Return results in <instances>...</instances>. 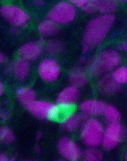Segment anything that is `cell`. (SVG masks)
Instances as JSON below:
<instances>
[{"label":"cell","instance_id":"obj_1","mask_svg":"<svg viewBox=\"0 0 127 161\" xmlns=\"http://www.w3.org/2000/svg\"><path fill=\"white\" fill-rule=\"evenodd\" d=\"M115 21V17L113 14L101 15L90 20L83 37L82 52L85 53L97 47L105 39Z\"/></svg>","mask_w":127,"mask_h":161},{"label":"cell","instance_id":"obj_2","mask_svg":"<svg viewBox=\"0 0 127 161\" xmlns=\"http://www.w3.org/2000/svg\"><path fill=\"white\" fill-rule=\"evenodd\" d=\"M104 128L102 122L90 117L83 122L80 136L83 144L88 147H97L102 145Z\"/></svg>","mask_w":127,"mask_h":161},{"label":"cell","instance_id":"obj_3","mask_svg":"<svg viewBox=\"0 0 127 161\" xmlns=\"http://www.w3.org/2000/svg\"><path fill=\"white\" fill-rule=\"evenodd\" d=\"M126 137V130L121 124H108L103 132L102 146L106 151L112 150L121 144Z\"/></svg>","mask_w":127,"mask_h":161},{"label":"cell","instance_id":"obj_4","mask_svg":"<svg viewBox=\"0 0 127 161\" xmlns=\"http://www.w3.org/2000/svg\"><path fill=\"white\" fill-rule=\"evenodd\" d=\"M76 14L75 6L70 2H61L50 10L48 19L58 25H67L75 19Z\"/></svg>","mask_w":127,"mask_h":161},{"label":"cell","instance_id":"obj_5","mask_svg":"<svg viewBox=\"0 0 127 161\" xmlns=\"http://www.w3.org/2000/svg\"><path fill=\"white\" fill-rule=\"evenodd\" d=\"M30 113L42 120L55 119L59 115V106L46 101H35L27 106Z\"/></svg>","mask_w":127,"mask_h":161},{"label":"cell","instance_id":"obj_6","mask_svg":"<svg viewBox=\"0 0 127 161\" xmlns=\"http://www.w3.org/2000/svg\"><path fill=\"white\" fill-rule=\"evenodd\" d=\"M2 16L13 26L24 27L27 25L30 16L21 8L13 5H4L0 9Z\"/></svg>","mask_w":127,"mask_h":161},{"label":"cell","instance_id":"obj_7","mask_svg":"<svg viewBox=\"0 0 127 161\" xmlns=\"http://www.w3.org/2000/svg\"><path fill=\"white\" fill-rule=\"evenodd\" d=\"M97 60L103 73L109 72L114 71L121 64L122 56L117 50L108 49L100 53Z\"/></svg>","mask_w":127,"mask_h":161},{"label":"cell","instance_id":"obj_8","mask_svg":"<svg viewBox=\"0 0 127 161\" xmlns=\"http://www.w3.org/2000/svg\"><path fill=\"white\" fill-rule=\"evenodd\" d=\"M57 147L59 153L66 160L76 161L82 156L79 146L68 137H63L60 139Z\"/></svg>","mask_w":127,"mask_h":161},{"label":"cell","instance_id":"obj_9","mask_svg":"<svg viewBox=\"0 0 127 161\" xmlns=\"http://www.w3.org/2000/svg\"><path fill=\"white\" fill-rule=\"evenodd\" d=\"M38 73L41 79L45 81L53 82L59 77L61 68L56 60L53 58H45L40 63Z\"/></svg>","mask_w":127,"mask_h":161},{"label":"cell","instance_id":"obj_10","mask_svg":"<svg viewBox=\"0 0 127 161\" xmlns=\"http://www.w3.org/2000/svg\"><path fill=\"white\" fill-rule=\"evenodd\" d=\"M80 92L79 88L71 86L64 88L58 94L56 103L62 108H69L78 102Z\"/></svg>","mask_w":127,"mask_h":161},{"label":"cell","instance_id":"obj_11","mask_svg":"<svg viewBox=\"0 0 127 161\" xmlns=\"http://www.w3.org/2000/svg\"><path fill=\"white\" fill-rule=\"evenodd\" d=\"M99 92L103 95L113 96L122 92V85L113 79L112 75H106L99 79L97 83Z\"/></svg>","mask_w":127,"mask_h":161},{"label":"cell","instance_id":"obj_12","mask_svg":"<svg viewBox=\"0 0 127 161\" xmlns=\"http://www.w3.org/2000/svg\"><path fill=\"white\" fill-rule=\"evenodd\" d=\"M42 53V45L38 42H26L19 49V55L22 58L28 60L29 62L38 59Z\"/></svg>","mask_w":127,"mask_h":161},{"label":"cell","instance_id":"obj_13","mask_svg":"<svg viewBox=\"0 0 127 161\" xmlns=\"http://www.w3.org/2000/svg\"><path fill=\"white\" fill-rule=\"evenodd\" d=\"M106 106V103L101 100L88 99L80 103L79 110L90 116H98L103 114Z\"/></svg>","mask_w":127,"mask_h":161},{"label":"cell","instance_id":"obj_14","mask_svg":"<svg viewBox=\"0 0 127 161\" xmlns=\"http://www.w3.org/2000/svg\"><path fill=\"white\" fill-rule=\"evenodd\" d=\"M70 84L76 88H83L88 83V76L86 72L81 67H75L73 68L69 75Z\"/></svg>","mask_w":127,"mask_h":161},{"label":"cell","instance_id":"obj_15","mask_svg":"<svg viewBox=\"0 0 127 161\" xmlns=\"http://www.w3.org/2000/svg\"><path fill=\"white\" fill-rule=\"evenodd\" d=\"M30 63L28 60L22 58H18L13 63V74L17 79L19 80H25L30 72Z\"/></svg>","mask_w":127,"mask_h":161},{"label":"cell","instance_id":"obj_16","mask_svg":"<svg viewBox=\"0 0 127 161\" xmlns=\"http://www.w3.org/2000/svg\"><path fill=\"white\" fill-rule=\"evenodd\" d=\"M16 97L21 105L28 106L36 101V94L34 90L29 87H22L17 91Z\"/></svg>","mask_w":127,"mask_h":161},{"label":"cell","instance_id":"obj_17","mask_svg":"<svg viewBox=\"0 0 127 161\" xmlns=\"http://www.w3.org/2000/svg\"><path fill=\"white\" fill-rule=\"evenodd\" d=\"M60 31L58 24L50 19H45L38 25V32L43 37H52L57 35Z\"/></svg>","mask_w":127,"mask_h":161},{"label":"cell","instance_id":"obj_18","mask_svg":"<svg viewBox=\"0 0 127 161\" xmlns=\"http://www.w3.org/2000/svg\"><path fill=\"white\" fill-rule=\"evenodd\" d=\"M81 122L79 115L72 113L64 118L61 122V126L63 130L66 132H74L79 128Z\"/></svg>","mask_w":127,"mask_h":161},{"label":"cell","instance_id":"obj_19","mask_svg":"<svg viewBox=\"0 0 127 161\" xmlns=\"http://www.w3.org/2000/svg\"><path fill=\"white\" fill-rule=\"evenodd\" d=\"M103 114L106 122L108 124L119 123L121 121V113L118 108L112 104H106Z\"/></svg>","mask_w":127,"mask_h":161},{"label":"cell","instance_id":"obj_20","mask_svg":"<svg viewBox=\"0 0 127 161\" xmlns=\"http://www.w3.org/2000/svg\"><path fill=\"white\" fill-rule=\"evenodd\" d=\"M45 49L49 55L57 56L63 53L64 50V44L59 40L51 39L47 43Z\"/></svg>","mask_w":127,"mask_h":161},{"label":"cell","instance_id":"obj_21","mask_svg":"<svg viewBox=\"0 0 127 161\" xmlns=\"http://www.w3.org/2000/svg\"><path fill=\"white\" fill-rule=\"evenodd\" d=\"M103 153L97 147H88L83 153V160L87 161H100L103 159Z\"/></svg>","mask_w":127,"mask_h":161},{"label":"cell","instance_id":"obj_22","mask_svg":"<svg viewBox=\"0 0 127 161\" xmlns=\"http://www.w3.org/2000/svg\"><path fill=\"white\" fill-rule=\"evenodd\" d=\"M119 3L115 0H103L101 2L99 11L102 15L112 14L118 10Z\"/></svg>","mask_w":127,"mask_h":161},{"label":"cell","instance_id":"obj_23","mask_svg":"<svg viewBox=\"0 0 127 161\" xmlns=\"http://www.w3.org/2000/svg\"><path fill=\"white\" fill-rule=\"evenodd\" d=\"M87 68H88V72L92 76L97 77L103 74L99 67L97 56L90 57L87 63Z\"/></svg>","mask_w":127,"mask_h":161},{"label":"cell","instance_id":"obj_24","mask_svg":"<svg viewBox=\"0 0 127 161\" xmlns=\"http://www.w3.org/2000/svg\"><path fill=\"white\" fill-rule=\"evenodd\" d=\"M113 79L120 85L127 83V67L119 66L111 74Z\"/></svg>","mask_w":127,"mask_h":161},{"label":"cell","instance_id":"obj_25","mask_svg":"<svg viewBox=\"0 0 127 161\" xmlns=\"http://www.w3.org/2000/svg\"><path fill=\"white\" fill-rule=\"evenodd\" d=\"M15 134L13 130L7 126L0 128V140L4 144H11L15 141Z\"/></svg>","mask_w":127,"mask_h":161},{"label":"cell","instance_id":"obj_26","mask_svg":"<svg viewBox=\"0 0 127 161\" xmlns=\"http://www.w3.org/2000/svg\"><path fill=\"white\" fill-rule=\"evenodd\" d=\"M101 2L99 0H90L87 4L82 8L83 11L86 14H94L98 12L101 6Z\"/></svg>","mask_w":127,"mask_h":161},{"label":"cell","instance_id":"obj_27","mask_svg":"<svg viewBox=\"0 0 127 161\" xmlns=\"http://www.w3.org/2000/svg\"><path fill=\"white\" fill-rule=\"evenodd\" d=\"M69 2L72 4L76 6V7L83 8L84 7V6L87 4L88 1L87 0H71Z\"/></svg>","mask_w":127,"mask_h":161},{"label":"cell","instance_id":"obj_28","mask_svg":"<svg viewBox=\"0 0 127 161\" xmlns=\"http://www.w3.org/2000/svg\"><path fill=\"white\" fill-rule=\"evenodd\" d=\"M118 49L119 51L127 52V41H122L118 45Z\"/></svg>","mask_w":127,"mask_h":161},{"label":"cell","instance_id":"obj_29","mask_svg":"<svg viewBox=\"0 0 127 161\" xmlns=\"http://www.w3.org/2000/svg\"><path fill=\"white\" fill-rule=\"evenodd\" d=\"M79 116H80V118H81V121H83V122H85V121L88 120V119L90 118V117H91V116H90L89 115H88V114H86L84 113H81V114H80Z\"/></svg>","mask_w":127,"mask_h":161},{"label":"cell","instance_id":"obj_30","mask_svg":"<svg viewBox=\"0 0 127 161\" xmlns=\"http://www.w3.org/2000/svg\"><path fill=\"white\" fill-rule=\"evenodd\" d=\"M10 31H11V33H12L13 35H18L19 32H20V31H19V27H16V26H13V27L11 29V30H10Z\"/></svg>","mask_w":127,"mask_h":161},{"label":"cell","instance_id":"obj_31","mask_svg":"<svg viewBox=\"0 0 127 161\" xmlns=\"http://www.w3.org/2000/svg\"><path fill=\"white\" fill-rule=\"evenodd\" d=\"M6 62H7V57H6L4 53H0V63L4 64V63H6Z\"/></svg>","mask_w":127,"mask_h":161},{"label":"cell","instance_id":"obj_32","mask_svg":"<svg viewBox=\"0 0 127 161\" xmlns=\"http://www.w3.org/2000/svg\"><path fill=\"white\" fill-rule=\"evenodd\" d=\"M13 71V64H8L6 66L5 72L6 73H10Z\"/></svg>","mask_w":127,"mask_h":161},{"label":"cell","instance_id":"obj_33","mask_svg":"<svg viewBox=\"0 0 127 161\" xmlns=\"http://www.w3.org/2000/svg\"><path fill=\"white\" fill-rule=\"evenodd\" d=\"M8 160V157L4 153H1L0 154V160L1 161H7Z\"/></svg>","mask_w":127,"mask_h":161},{"label":"cell","instance_id":"obj_34","mask_svg":"<svg viewBox=\"0 0 127 161\" xmlns=\"http://www.w3.org/2000/svg\"><path fill=\"white\" fill-rule=\"evenodd\" d=\"M8 113L5 112V111H1V118L3 119V120H6L8 119Z\"/></svg>","mask_w":127,"mask_h":161},{"label":"cell","instance_id":"obj_35","mask_svg":"<svg viewBox=\"0 0 127 161\" xmlns=\"http://www.w3.org/2000/svg\"><path fill=\"white\" fill-rule=\"evenodd\" d=\"M34 4L36 6H42L43 5L45 4V2H44V1H42V0H36V1L34 2Z\"/></svg>","mask_w":127,"mask_h":161},{"label":"cell","instance_id":"obj_36","mask_svg":"<svg viewBox=\"0 0 127 161\" xmlns=\"http://www.w3.org/2000/svg\"><path fill=\"white\" fill-rule=\"evenodd\" d=\"M34 151L36 152V153H37L38 154H41V148L40 147L39 145H36L34 147Z\"/></svg>","mask_w":127,"mask_h":161},{"label":"cell","instance_id":"obj_37","mask_svg":"<svg viewBox=\"0 0 127 161\" xmlns=\"http://www.w3.org/2000/svg\"><path fill=\"white\" fill-rule=\"evenodd\" d=\"M4 92V86L2 82H0V95H2Z\"/></svg>","mask_w":127,"mask_h":161},{"label":"cell","instance_id":"obj_38","mask_svg":"<svg viewBox=\"0 0 127 161\" xmlns=\"http://www.w3.org/2000/svg\"><path fill=\"white\" fill-rule=\"evenodd\" d=\"M86 58H85V57H81V58H79V63H80V64H81V65H83V64H84V63H86Z\"/></svg>","mask_w":127,"mask_h":161},{"label":"cell","instance_id":"obj_39","mask_svg":"<svg viewBox=\"0 0 127 161\" xmlns=\"http://www.w3.org/2000/svg\"><path fill=\"white\" fill-rule=\"evenodd\" d=\"M42 137V133L41 131H39L37 133V134H36V139H37L38 140H40Z\"/></svg>","mask_w":127,"mask_h":161},{"label":"cell","instance_id":"obj_40","mask_svg":"<svg viewBox=\"0 0 127 161\" xmlns=\"http://www.w3.org/2000/svg\"><path fill=\"white\" fill-rule=\"evenodd\" d=\"M45 42V40L44 37H41V38H40V39H39V42H38L40 44H41V45H44Z\"/></svg>","mask_w":127,"mask_h":161},{"label":"cell","instance_id":"obj_41","mask_svg":"<svg viewBox=\"0 0 127 161\" xmlns=\"http://www.w3.org/2000/svg\"><path fill=\"white\" fill-rule=\"evenodd\" d=\"M125 160H127V151H126V154H125Z\"/></svg>","mask_w":127,"mask_h":161},{"label":"cell","instance_id":"obj_42","mask_svg":"<svg viewBox=\"0 0 127 161\" xmlns=\"http://www.w3.org/2000/svg\"><path fill=\"white\" fill-rule=\"evenodd\" d=\"M11 160H15V158H11Z\"/></svg>","mask_w":127,"mask_h":161}]
</instances>
